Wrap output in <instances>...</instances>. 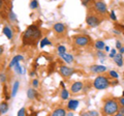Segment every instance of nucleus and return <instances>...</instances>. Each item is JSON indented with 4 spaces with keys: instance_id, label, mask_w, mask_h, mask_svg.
<instances>
[{
    "instance_id": "f257e3e1",
    "label": "nucleus",
    "mask_w": 124,
    "mask_h": 116,
    "mask_svg": "<svg viewBox=\"0 0 124 116\" xmlns=\"http://www.w3.org/2000/svg\"><path fill=\"white\" fill-rule=\"evenodd\" d=\"M41 37V30L36 25H30L23 33V46L35 45Z\"/></svg>"
},
{
    "instance_id": "f03ea898",
    "label": "nucleus",
    "mask_w": 124,
    "mask_h": 116,
    "mask_svg": "<svg viewBox=\"0 0 124 116\" xmlns=\"http://www.w3.org/2000/svg\"><path fill=\"white\" fill-rule=\"evenodd\" d=\"M102 111L104 112L106 115H115L116 113H118L119 111V106H118V103L117 100H115L113 99H107L104 102V105L102 108Z\"/></svg>"
},
{
    "instance_id": "7ed1b4c3",
    "label": "nucleus",
    "mask_w": 124,
    "mask_h": 116,
    "mask_svg": "<svg viewBox=\"0 0 124 116\" xmlns=\"http://www.w3.org/2000/svg\"><path fill=\"white\" fill-rule=\"evenodd\" d=\"M111 85V82L107 77L104 76H98L97 78H95V80L93 81V87L97 90H103Z\"/></svg>"
},
{
    "instance_id": "20e7f679",
    "label": "nucleus",
    "mask_w": 124,
    "mask_h": 116,
    "mask_svg": "<svg viewBox=\"0 0 124 116\" xmlns=\"http://www.w3.org/2000/svg\"><path fill=\"white\" fill-rule=\"evenodd\" d=\"M86 23L90 26V27H97L100 25L101 23V19H100L98 16H96L94 14H89L87 18H86Z\"/></svg>"
},
{
    "instance_id": "39448f33",
    "label": "nucleus",
    "mask_w": 124,
    "mask_h": 116,
    "mask_svg": "<svg viewBox=\"0 0 124 116\" xmlns=\"http://www.w3.org/2000/svg\"><path fill=\"white\" fill-rule=\"evenodd\" d=\"M93 7L95 8V11L99 15H106L108 13L107 4L103 1H95L93 3Z\"/></svg>"
},
{
    "instance_id": "423d86ee",
    "label": "nucleus",
    "mask_w": 124,
    "mask_h": 116,
    "mask_svg": "<svg viewBox=\"0 0 124 116\" xmlns=\"http://www.w3.org/2000/svg\"><path fill=\"white\" fill-rule=\"evenodd\" d=\"M75 44L79 47H85L90 44V38L86 35H77L75 37Z\"/></svg>"
},
{
    "instance_id": "0eeeda50",
    "label": "nucleus",
    "mask_w": 124,
    "mask_h": 116,
    "mask_svg": "<svg viewBox=\"0 0 124 116\" xmlns=\"http://www.w3.org/2000/svg\"><path fill=\"white\" fill-rule=\"evenodd\" d=\"M59 72H60V75L64 78H68V77L72 76L75 74V68L73 67H69L66 66V65H61L59 67Z\"/></svg>"
},
{
    "instance_id": "6e6552de",
    "label": "nucleus",
    "mask_w": 124,
    "mask_h": 116,
    "mask_svg": "<svg viewBox=\"0 0 124 116\" xmlns=\"http://www.w3.org/2000/svg\"><path fill=\"white\" fill-rule=\"evenodd\" d=\"M53 29L54 31H55L57 34H59V35H65V33H66V25L63 24V23L61 22H58V23H55L53 26Z\"/></svg>"
},
{
    "instance_id": "1a4fd4ad",
    "label": "nucleus",
    "mask_w": 124,
    "mask_h": 116,
    "mask_svg": "<svg viewBox=\"0 0 124 116\" xmlns=\"http://www.w3.org/2000/svg\"><path fill=\"white\" fill-rule=\"evenodd\" d=\"M90 71L92 73H96V74H101V73H104L108 71L107 66L104 65H99V64H94L90 66Z\"/></svg>"
},
{
    "instance_id": "9d476101",
    "label": "nucleus",
    "mask_w": 124,
    "mask_h": 116,
    "mask_svg": "<svg viewBox=\"0 0 124 116\" xmlns=\"http://www.w3.org/2000/svg\"><path fill=\"white\" fill-rule=\"evenodd\" d=\"M83 86H84V84L82 82H79V81L75 82L70 87V92L71 93H78V92L83 90Z\"/></svg>"
},
{
    "instance_id": "9b49d317",
    "label": "nucleus",
    "mask_w": 124,
    "mask_h": 116,
    "mask_svg": "<svg viewBox=\"0 0 124 116\" xmlns=\"http://www.w3.org/2000/svg\"><path fill=\"white\" fill-rule=\"evenodd\" d=\"M23 59H24V56H23V55H16L13 59L10 60V62L8 64V67L9 68L15 67L16 65H17L18 63H20V61H22Z\"/></svg>"
},
{
    "instance_id": "f8f14e48",
    "label": "nucleus",
    "mask_w": 124,
    "mask_h": 116,
    "mask_svg": "<svg viewBox=\"0 0 124 116\" xmlns=\"http://www.w3.org/2000/svg\"><path fill=\"white\" fill-rule=\"evenodd\" d=\"M59 56H60V58H62V60H63L64 62H66L68 64H70L75 61V58H73V56L71 55V54L63 53V54H59Z\"/></svg>"
},
{
    "instance_id": "ddd939ff",
    "label": "nucleus",
    "mask_w": 124,
    "mask_h": 116,
    "mask_svg": "<svg viewBox=\"0 0 124 116\" xmlns=\"http://www.w3.org/2000/svg\"><path fill=\"white\" fill-rule=\"evenodd\" d=\"M79 105H80V102L78 99H69L67 103V109L69 111H75L79 107Z\"/></svg>"
},
{
    "instance_id": "4468645a",
    "label": "nucleus",
    "mask_w": 124,
    "mask_h": 116,
    "mask_svg": "<svg viewBox=\"0 0 124 116\" xmlns=\"http://www.w3.org/2000/svg\"><path fill=\"white\" fill-rule=\"evenodd\" d=\"M2 32H3V34H4L7 38H8V40H11V38L14 37V32H13V30H11V28L8 25H4V26H3Z\"/></svg>"
},
{
    "instance_id": "2eb2a0df",
    "label": "nucleus",
    "mask_w": 124,
    "mask_h": 116,
    "mask_svg": "<svg viewBox=\"0 0 124 116\" xmlns=\"http://www.w3.org/2000/svg\"><path fill=\"white\" fill-rule=\"evenodd\" d=\"M20 88V82L17 80L15 81V83L13 84V87H11V92H10V98H15L18 93V90Z\"/></svg>"
},
{
    "instance_id": "dca6fc26",
    "label": "nucleus",
    "mask_w": 124,
    "mask_h": 116,
    "mask_svg": "<svg viewBox=\"0 0 124 116\" xmlns=\"http://www.w3.org/2000/svg\"><path fill=\"white\" fill-rule=\"evenodd\" d=\"M113 60H114V62L117 64L119 67H121L122 65L124 64V62H123V56L121 55V54H119V53L116 54V56L113 58Z\"/></svg>"
},
{
    "instance_id": "f3484780",
    "label": "nucleus",
    "mask_w": 124,
    "mask_h": 116,
    "mask_svg": "<svg viewBox=\"0 0 124 116\" xmlns=\"http://www.w3.org/2000/svg\"><path fill=\"white\" fill-rule=\"evenodd\" d=\"M51 116H66V111L63 108H57L52 112Z\"/></svg>"
},
{
    "instance_id": "a211bd4d",
    "label": "nucleus",
    "mask_w": 124,
    "mask_h": 116,
    "mask_svg": "<svg viewBox=\"0 0 124 116\" xmlns=\"http://www.w3.org/2000/svg\"><path fill=\"white\" fill-rule=\"evenodd\" d=\"M27 96L29 99H35L37 98V91L34 88H29L27 90Z\"/></svg>"
},
{
    "instance_id": "6ab92c4d",
    "label": "nucleus",
    "mask_w": 124,
    "mask_h": 116,
    "mask_svg": "<svg viewBox=\"0 0 124 116\" xmlns=\"http://www.w3.org/2000/svg\"><path fill=\"white\" fill-rule=\"evenodd\" d=\"M9 109L8 103L7 102H1L0 103V114H5Z\"/></svg>"
},
{
    "instance_id": "aec40b11",
    "label": "nucleus",
    "mask_w": 124,
    "mask_h": 116,
    "mask_svg": "<svg viewBox=\"0 0 124 116\" xmlns=\"http://www.w3.org/2000/svg\"><path fill=\"white\" fill-rule=\"evenodd\" d=\"M94 47H95L96 49H97L98 51H101V50H103V49H104V47H106V44H104V41H103L98 40V41H95Z\"/></svg>"
},
{
    "instance_id": "412c9836",
    "label": "nucleus",
    "mask_w": 124,
    "mask_h": 116,
    "mask_svg": "<svg viewBox=\"0 0 124 116\" xmlns=\"http://www.w3.org/2000/svg\"><path fill=\"white\" fill-rule=\"evenodd\" d=\"M39 46H40V48H45L46 46H52V42H51V41H50L48 37H44L40 41Z\"/></svg>"
},
{
    "instance_id": "4be33fe9",
    "label": "nucleus",
    "mask_w": 124,
    "mask_h": 116,
    "mask_svg": "<svg viewBox=\"0 0 124 116\" xmlns=\"http://www.w3.org/2000/svg\"><path fill=\"white\" fill-rule=\"evenodd\" d=\"M14 69H15V72L17 73L18 75H20V76L24 74V67H23L20 63H18L17 65H16V66L14 67Z\"/></svg>"
},
{
    "instance_id": "5701e85b",
    "label": "nucleus",
    "mask_w": 124,
    "mask_h": 116,
    "mask_svg": "<svg viewBox=\"0 0 124 116\" xmlns=\"http://www.w3.org/2000/svg\"><path fill=\"white\" fill-rule=\"evenodd\" d=\"M8 19H9L11 22H18L17 16L15 15V13H14L13 10H9V11H8Z\"/></svg>"
},
{
    "instance_id": "b1692460",
    "label": "nucleus",
    "mask_w": 124,
    "mask_h": 116,
    "mask_svg": "<svg viewBox=\"0 0 124 116\" xmlns=\"http://www.w3.org/2000/svg\"><path fill=\"white\" fill-rule=\"evenodd\" d=\"M38 6H39V4H38V2L36 0H32V1L29 2V7L31 9H36Z\"/></svg>"
},
{
    "instance_id": "393cba45",
    "label": "nucleus",
    "mask_w": 124,
    "mask_h": 116,
    "mask_svg": "<svg viewBox=\"0 0 124 116\" xmlns=\"http://www.w3.org/2000/svg\"><path fill=\"white\" fill-rule=\"evenodd\" d=\"M60 96H61L62 99H67L68 96H69V92L66 89H62L61 93H60Z\"/></svg>"
},
{
    "instance_id": "a878e982",
    "label": "nucleus",
    "mask_w": 124,
    "mask_h": 116,
    "mask_svg": "<svg viewBox=\"0 0 124 116\" xmlns=\"http://www.w3.org/2000/svg\"><path fill=\"white\" fill-rule=\"evenodd\" d=\"M3 95L5 96V100H8L10 99V95L8 94V92H7V86L4 84V86H3Z\"/></svg>"
},
{
    "instance_id": "bb28decb",
    "label": "nucleus",
    "mask_w": 124,
    "mask_h": 116,
    "mask_svg": "<svg viewBox=\"0 0 124 116\" xmlns=\"http://www.w3.org/2000/svg\"><path fill=\"white\" fill-rule=\"evenodd\" d=\"M57 51H58V54H63V53H66V48L62 45H59L57 47Z\"/></svg>"
},
{
    "instance_id": "cd10ccee",
    "label": "nucleus",
    "mask_w": 124,
    "mask_h": 116,
    "mask_svg": "<svg viewBox=\"0 0 124 116\" xmlns=\"http://www.w3.org/2000/svg\"><path fill=\"white\" fill-rule=\"evenodd\" d=\"M108 74H110V76H111V78H112V79L117 80V79L119 78L118 73H117V72H115V71H110V72H108Z\"/></svg>"
},
{
    "instance_id": "c85d7f7f",
    "label": "nucleus",
    "mask_w": 124,
    "mask_h": 116,
    "mask_svg": "<svg viewBox=\"0 0 124 116\" xmlns=\"http://www.w3.org/2000/svg\"><path fill=\"white\" fill-rule=\"evenodd\" d=\"M96 55L100 58V60H106V56L107 55H106V53H104L103 51H97Z\"/></svg>"
},
{
    "instance_id": "c756f323",
    "label": "nucleus",
    "mask_w": 124,
    "mask_h": 116,
    "mask_svg": "<svg viewBox=\"0 0 124 116\" xmlns=\"http://www.w3.org/2000/svg\"><path fill=\"white\" fill-rule=\"evenodd\" d=\"M17 116H26V110H25V108H21V109L18 111Z\"/></svg>"
},
{
    "instance_id": "7c9ffc66",
    "label": "nucleus",
    "mask_w": 124,
    "mask_h": 116,
    "mask_svg": "<svg viewBox=\"0 0 124 116\" xmlns=\"http://www.w3.org/2000/svg\"><path fill=\"white\" fill-rule=\"evenodd\" d=\"M115 29H117L118 31H123L124 32V25H122V24H116L115 25Z\"/></svg>"
},
{
    "instance_id": "2f4dec72",
    "label": "nucleus",
    "mask_w": 124,
    "mask_h": 116,
    "mask_svg": "<svg viewBox=\"0 0 124 116\" xmlns=\"http://www.w3.org/2000/svg\"><path fill=\"white\" fill-rule=\"evenodd\" d=\"M32 86H33V88H38V86H39V81L37 79H33L32 80Z\"/></svg>"
},
{
    "instance_id": "473e14b6",
    "label": "nucleus",
    "mask_w": 124,
    "mask_h": 116,
    "mask_svg": "<svg viewBox=\"0 0 124 116\" xmlns=\"http://www.w3.org/2000/svg\"><path fill=\"white\" fill-rule=\"evenodd\" d=\"M0 82L1 83H4L5 84V82H6V75L5 74H0Z\"/></svg>"
},
{
    "instance_id": "72a5a7b5",
    "label": "nucleus",
    "mask_w": 124,
    "mask_h": 116,
    "mask_svg": "<svg viewBox=\"0 0 124 116\" xmlns=\"http://www.w3.org/2000/svg\"><path fill=\"white\" fill-rule=\"evenodd\" d=\"M116 54H117V50L116 49H112L110 51V54H108V56H110L111 58H114L116 56Z\"/></svg>"
},
{
    "instance_id": "f704fd0d",
    "label": "nucleus",
    "mask_w": 124,
    "mask_h": 116,
    "mask_svg": "<svg viewBox=\"0 0 124 116\" xmlns=\"http://www.w3.org/2000/svg\"><path fill=\"white\" fill-rule=\"evenodd\" d=\"M110 17H111V19L113 21H116L117 20V16H116V14H115V10H112L111 13H110Z\"/></svg>"
},
{
    "instance_id": "c9c22d12",
    "label": "nucleus",
    "mask_w": 124,
    "mask_h": 116,
    "mask_svg": "<svg viewBox=\"0 0 124 116\" xmlns=\"http://www.w3.org/2000/svg\"><path fill=\"white\" fill-rule=\"evenodd\" d=\"M123 47L122 46V42L120 41H116V50H120Z\"/></svg>"
},
{
    "instance_id": "e433bc0d",
    "label": "nucleus",
    "mask_w": 124,
    "mask_h": 116,
    "mask_svg": "<svg viewBox=\"0 0 124 116\" xmlns=\"http://www.w3.org/2000/svg\"><path fill=\"white\" fill-rule=\"evenodd\" d=\"M88 114H89V116H99L97 111H89Z\"/></svg>"
},
{
    "instance_id": "4c0bfd02",
    "label": "nucleus",
    "mask_w": 124,
    "mask_h": 116,
    "mask_svg": "<svg viewBox=\"0 0 124 116\" xmlns=\"http://www.w3.org/2000/svg\"><path fill=\"white\" fill-rule=\"evenodd\" d=\"M119 102H120V104H121V106L122 107H124V98L122 96V98H120L119 99Z\"/></svg>"
},
{
    "instance_id": "58836bf2",
    "label": "nucleus",
    "mask_w": 124,
    "mask_h": 116,
    "mask_svg": "<svg viewBox=\"0 0 124 116\" xmlns=\"http://www.w3.org/2000/svg\"><path fill=\"white\" fill-rule=\"evenodd\" d=\"M28 116H38V112H36V111H33L31 114H28Z\"/></svg>"
},
{
    "instance_id": "ea45409f",
    "label": "nucleus",
    "mask_w": 124,
    "mask_h": 116,
    "mask_svg": "<svg viewBox=\"0 0 124 116\" xmlns=\"http://www.w3.org/2000/svg\"><path fill=\"white\" fill-rule=\"evenodd\" d=\"M118 112H119V113H121L122 115H124V107H120Z\"/></svg>"
},
{
    "instance_id": "a19ab883",
    "label": "nucleus",
    "mask_w": 124,
    "mask_h": 116,
    "mask_svg": "<svg viewBox=\"0 0 124 116\" xmlns=\"http://www.w3.org/2000/svg\"><path fill=\"white\" fill-rule=\"evenodd\" d=\"M3 6H4V2H3L2 0H0V10L3 9Z\"/></svg>"
},
{
    "instance_id": "79ce46f5",
    "label": "nucleus",
    "mask_w": 124,
    "mask_h": 116,
    "mask_svg": "<svg viewBox=\"0 0 124 116\" xmlns=\"http://www.w3.org/2000/svg\"><path fill=\"white\" fill-rule=\"evenodd\" d=\"M30 76H31V77H35V76H36V72H35V71H31V72H30Z\"/></svg>"
},
{
    "instance_id": "37998d69",
    "label": "nucleus",
    "mask_w": 124,
    "mask_h": 116,
    "mask_svg": "<svg viewBox=\"0 0 124 116\" xmlns=\"http://www.w3.org/2000/svg\"><path fill=\"white\" fill-rule=\"evenodd\" d=\"M124 53V47H122L121 49H120L119 50V54H121V55H122V54Z\"/></svg>"
},
{
    "instance_id": "c03bdc74",
    "label": "nucleus",
    "mask_w": 124,
    "mask_h": 116,
    "mask_svg": "<svg viewBox=\"0 0 124 116\" xmlns=\"http://www.w3.org/2000/svg\"><path fill=\"white\" fill-rule=\"evenodd\" d=\"M104 50H106V52H110L111 50H110V47H108V46H106V47H104Z\"/></svg>"
},
{
    "instance_id": "a18cd8bd",
    "label": "nucleus",
    "mask_w": 124,
    "mask_h": 116,
    "mask_svg": "<svg viewBox=\"0 0 124 116\" xmlns=\"http://www.w3.org/2000/svg\"><path fill=\"white\" fill-rule=\"evenodd\" d=\"M113 32H114V33H116V34H121V32L118 31L117 29H114V30H113Z\"/></svg>"
},
{
    "instance_id": "49530a36",
    "label": "nucleus",
    "mask_w": 124,
    "mask_h": 116,
    "mask_svg": "<svg viewBox=\"0 0 124 116\" xmlns=\"http://www.w3.org/2000/svg\"><path fill=\"white\" fill-rule=\"evenodd\" d=\"M66 116H73V112H70V111H69L68 113H66Z\"/></svg>"
},
{
    "instance_id": "de8ad7c7",
    "label": "nucleus",
    "mask_w": 124,
    "mask_h": 116,
    "mask_svg": "<svg viewBox=\"0 0 124 116\" xmlns=\"http://www.w3.org/2000/svg\"><path fill=\"white\" fill-rule=\"evenodd\" d=\"M111 84H113V85H117V84H118V81H117V80H116V81H112Z\"/></svg>"
},
{
    "instance_id": "09e8293b",
    "label": "nucleus",
    "mask_w": 124,
    "mask_h": 116,
    "mask_svg": "<svg viewBox=\"0 0 124 116\" xmlns=\"http://www.w3.org/2000/svg\"><path fill=\"white\" fill-rule=\"evenodd\" d=\"M2 53H3V47L0 46V55H2Z\"/></svg>"
},
{
    "instance_id": "8fccbe9b",
    "label": "nucleus",
    "mask_w": 124,
    "mask_h": 116,
    "mask_svg": "<svg viewBox=\"0 0 124 116\" xmlns=\"http://www.w3.org/2000/svg\"><path fill=\"white\" fill-rule=\"evenodd\" d=\"M113 116H124V115H122L121 113H119V112H118V113H116L115 115H113Z\"/></svg>"
},
{
    "instance_id": "3c124183",
    "label": "nucleus",
    "mask_w": 124,
    "mask_h": 116,
    "mask_svg": "<svg viewBox=\"0 0 124 116\" xmlns=\"http://www.w3.org/2000/svg\"><path fill=\"white\" fill-rule=\"evenodd\" d=\"M60 84H61V86H62V87H63V89H65V84H64L63 82H61Z\"/></svg>"
},
{
    "instance_id": "603ef678",
    "label": "nucleus",
    "mask_w": 124,
    "mask_h": 116,
    "mask_svg": "<svg viewBox=\"0 0 124 116\" xmlns=\"http://www.w3.org/2000/svg\"><path fill=\"white\" fill-rule=\"evenodd\" d=\"M123 34H124V32H123Z\"/></svg>"
}]
</instances>
